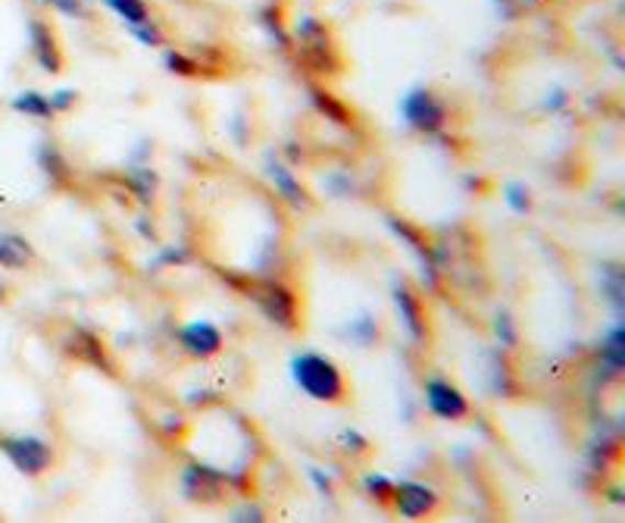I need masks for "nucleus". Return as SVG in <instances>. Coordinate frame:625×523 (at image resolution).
<instances>
[{
    "label": "nucleus",
    "instance_id": "f257e3e1",
    "mask_svg": "<svg viewBox=\"0 0 625 523\" xmlns=\"http://www.w3.org/2000/svg\"><path fill=\"white\" fill-rule=\"evenodd\" d=\"M291 379L303 396L313 401H342L347 392L335 360L320 352H303V355L291 357Z\"/></svg>",
    "mask_w": 625,
    "mask_h": 523
},
{
    "label": "nucleus",
    "instance_id": "f03ea898",
    "mask_svg": "<svg viewBox=\"0 0 625 523\" xmlns=\"http://www.w3.org/2000/svg\"><path fill=\"white\" fill-rule=\"evenodd\" d=\"M401 116L406 126H413L416 132L435 135L447 123V107L428 88H410L401 98Z\"/></svg>",
    "mask_w": 625,
    "mask_h": 523
},
{
    "label": "nucleus",
    "instance_id": "7ed1b4c3",
    "mask_svg": "<svg viewBox=\"0 0 625 523\" xmlns=\"http://www.w3.org/2000/svg\"><path fill=\"white\" fill-rule=\"evenodd\" d=\"M0 452L10 458V464L20 474H29V477H38L51 464V445L41 439V436H3L0 439Z\"/></svg>",
    "mask_w": 625,
    "mask_h": 523
},
{
    "label": "nucleus",
    "instance_id": "20e7f679",
    "mask_svg": "<svg viewBox=\"0 0 625 523\" xmlns=\"http://www.w3.org/2000/svg\"><path fill=\"white\" fill-rule=\"evenodd\" d=\"M294 38L301 44L303 60L313 64V69H335V57H328L332 54V35L316 16L303 13L294 25Z\"/></svg>",
    "mask_w": 625,
    "mask_h": 523
},
{
    "label": "nucleus",
    "instance_id": "39448f33",
    "mask_svg": "<svg viewBox=\"0 0 625 523\" xmlns=\"http://www.w3.org/2000/svg\"><path fill=\"white\" fill-rule=\"evenodd\" d=\"M425 408L438 420H460L469 414V401L464 392L442 377L425 379Z\"/></svg>",
    "mask_w": 625,
    "mask_h": 523
},
{
    "label": "nucleus",
    "instance_id": "423d86ee",
    "mask_svg": "<svg viewBox=\"0 0 625 523\" xmlns=\"http://www.w3.org/2000/svg\"><path fill=\"white\" fill-rule=\"evenodd\" d=\"M257 298H260L263 314L269 316L276 326H282V330L298 326V301H294V292L284 289L282 282H266Z\"/></svg>",
    "mask_w": 625,
    "mask_h": 523
},
{
    "label": "nucleus",
    "instance_id": "0eeeda50",
    "mask_svg": "<svg viewBox=\"0 0 625 523\" xmlns=\"http://www.w3.org/2000/svg\"><path fill=\"white\" fill-rule=\"evenodd\" d=\"M391 499H394V508H398V514L406 518V521H420L425 514H432L435 508H438V496L423 486V482H401V486H394V492H391Z\"/></svg>",
    "mask_w": 625,
    "mask_h": 523
},
{
    "label": "nucleus",
    "instance_id": "6e6552de",
    "mask_svg": "<svg viewBox=\"0 0 625 523\" xmlns=\"http://www.w3.org/2000/svg\"><path fill=\"white\" fill-rule=\"evenodd\" d=\"M179 345L188 355L210 357L222 348V333L210 320H191L179 330Z\"/></svg>",
    "mask_w": 625,
    "mask_h": 523
},
{
    "label": "nucleus",
    "instance_id": "1a4fd4ad",
    "mask_svg": "<svg viewBox=\"0 0 625 523\" xmlns=\"http://www.w3.org/2000/svg\"><path fill=\"white\" fill-rule=\"evenodd\" d=\"M388 226H391V232L404 242L410 252L416 254L423 282L428 286V289H435V286H438V264H435V254L425 248V242L420 238V232L413 230V226H406V223H401L398 216H388Z\"/></svg>",
    "mask_w": 625,
    "mask_h": 523
},
{
    "label": "nucleus",
    "instance_id": "9d476101",
    "mask_svg": "<svg viewBox=\"0 0 625 523\" xmlns=\"http://www.w3.org/2000/svg\"><path fill=\"white\" fill-rule=\"evenodd\" d=\"M29 38H32V57L38 60V66L44 73H60L63 66V54L57 47V38L51 32V25H44L41 20L29 22Z\"/></svg>",
    "mask_w": 625,
    "mask_h": 523
},
{
    "label": "nucleus",
    "instance_id": "9b49d317",
    "mask_svg": "<svg viewBox=\"0 0 625 523\" xmlns=\"http://www.w3.org/2000/svg\"><path fill=\"white\" fill-rule=\"evenodd\" d=\"M391 298H394V308H398V320H401V326H404L406 333L413 342H425V316H423V304L413 298V292L401 286V282H394L391 286Z\"/></svg>",
    "mask_w": 625,
    "mask_h": 523
},
{
    "label": "nucleus",
    "instance_id": "f8f14e48",
    "mask_svg": "<svg viewBox=\"0 0 625 523\" xmlns=\"http://www.w3.org/2000/svg\"><path fill=\"white\" fill-rule=\"evenodd\" d=\"M222 477L220 470L213 467H203V464H188L182 470V489L188 499H216L222 489Z\"/></svg>",
    "mask_w": 625,
    "mask_h": 523
},
{
    "label": "nucleus",
    "instance_id": "ddd939ff",
    "mask_svg": "<svg viewBox=\"0 0 625 523\" xmlns=\"http://www.w3.org/2000/svg\"><path fill=\"white\" fill-rule=\"evenodd\" d=\"M266 169H269V179L276 182V191L282 194L291 208H306V194H303L301 182L294 179V173L284 167L282 160L269 157V160H266Z\"/></svg>",
    "mask_w": 625,
    "mask_h": 523
},
{
    "label": "nucleus",
    "instance_id": "4468645a",
    "mask_svg": "<svg viewBox=\"0 0 625 523\" xmlns=\"http://www.w3.org/2000/svg\"><path fill=\"white\" fill-rule=\"evenodd\" d=\"M625 367V330L616 323L601 345V370L604 379H616Z\"/></svg>",
    "mask_w": 625,
    "mask_h": 523
},
{
    "label": "nucleus",
    "instance_id": "2eb2a0df",
    "mask_svg": "<svg viewBox=\"0 0 625 523\" xmlns=\"http://www.w3.org/2000/svg\"><path fill=\"white\" fill-rule=\"evenodd\" d=\"M29 260H32V245H29L22 235L0 232V267H7V270H22Z\"/></svg>",
    "mask_w": 625,
    "mask_h": 523
},
{
    "label": "nucleus",
    "instance_id": "dca6fc26",
    "mask_svg": "<svg viewBox=\"0 0 625 523\" xmlns=\"http://www.w3.org/2000/svg\"><path fill=\"white\" fill-rule=\"evenodd\" d=\"M13 110L22 113V116H35V120H51V116H54L51 98L41 94V91H20V94L13 98Z\"/></svg>",
    "mask_w": 625,
    "mask_h": 523
},
{
    "label": "nucleus",
    "instance_id": "f3484780",
    "mask_svg": "<svg viewBox=\"0 0 625 523\" xmlns=\"http://www.w3.org/2000/svg\"><path fill=\"white\" fill-rule=\"evenodd\" d=\"M125 25H142L150 20V7L144 0H103Z\"/></svg>",
    "mask_w": 625,
    "mask_h": 523
},
{
    "label": "nucleus",
    "instance_id": "a211bd4d",
    "mask_svg": "<svg viewBox=\"0 0 625 523\" xmlns=\"http://www.w3.org/2000/svg\"><path fill=\"white\" fill-rule=\"evenodd\" d=\"M488 374H491V389H494L498 396H510V392L516 389L504 355H491V360H488Z\"/></svg>",
    "mask_w": 625,
    "mask_h": 523
},
{
    "label": "nucleus",
    "instance_id": "6ab92c4d",
    "mask_svg": "<svg viewBox=\"0 0 625 523\" xmlns=\"http://www.w3.org/2000/svg\"><path fill=\"white\" fill-rule=\"evenodd\" d=\"M260 25L266 29V35L272 38V44H279V47H288V44H291V35H288V29L282 25V16H279L276 7H266V10H263Z\"/></svg>",
    "mask_w": 625,
    "mask_h": 523
},
{
    "label": "nucleus",
    "instance_id": "aec40b11",
    "mask_svg": "<svg viewBox=\"0 0 625 523\" xmlns=\"http://www.w3.org/2000/svg\"><path fill=\"white\" fill-rule=\"evenodd\" d=\"M129 186L142 201H150L157 189V176L150 173V167H129Z\"/></svg>",
    "mask_w": 625,
    "mask_h": 523
},
{
    "label": "nucleus",
    "instance_id": "412c9836",
    "mask_svg": "<svg viewBox=\"0 0 625 523\" xmlns=\"http://www.w3.org/2000/svg\"><path fill=\"white\" fill-rule=\"evenodd\" d=\"M347 335H350L357 345H372V342H376V335H379V326H376V320H372L369 314H360L350 320Z\"/></svg>",
    "mask_w": 625,
    "mask_h": 523
},
{
    "label": "nucleus",
    "instance_id": "4be33fe9",
    "mask_svg": "<svg viewBox=\"0 0 625 523\" xmlns=\"http://www.w3.org/2000/svg\"><path fill=\"white\" fill-rule=\"evenodd\" d=\"M38 164L51 179H63V176H66V164H63L60 151L51 145V142H44V145L38 147Z\"/></svg>",
    "mask_w": 625,
    "mask_h": 523
},
{
    "label": "nucleus",
    "instance_id": "5701e85b",
    "mask_svg": "<svg viewBox=\"0 0 625 523\" xmlns=\"http://www.w3.org/2000/svg\"><path fill=\"white\" fill-rule=\"evenodd\" d=\"M364 489L369 492V496H372V499L384 502V499H391V492H394V482L388 480L384 474H366Z\"/></svg>",
    "mask_w": 625,
    "mask_h": 523
},
{
    "label": "nucleus",
    "instance_id": "b1692460",
    "mask_svg": "<svg viewBox=\"0 0 625 523\" xmlns=\"http://www.w3.org/2000/svg\"><path fill=\"white\" fill-rule=\"evenodd\" d=\"M129 32L138 38L142 44H147V47H157V44H163V32L157 29V22L147 20L142 22V25H129Z\"/></svg>",
    "mask_w": 625,
    "mask_h": 523
},
{
    "label": "nucleus",
    "instance_id": "393cba45",
    "mask_svg": "<svg viewBox=\"0 0 625 523\" xmlns=\"http://www.w3.org/2000/svg\"><path fill=\"white\" fill-rule=\"evenodd\" d=\"M506 204L516 210V213H525V210L532 208V201H528V189L525 186H520V182H510L504 191Z\"/></svg>",
    "mask_w": 625,
    "mask_h": 523
},
{
    "label": "nucleus",
    "instance_id": "a878e982",
    "mask_svg": "<svg viewBox=\"0 0 625 523\" xmlns=\"http://www.w3.org/2000/svg\"><path fill=\"white\" fill-rule=\"evenodd\" d=\"M51 10H57L60 16H69V20H81L85 16V7L81 0H44Z\"/></svg>",
    "mask_w": 625,
    "mask_h": 523
},
{
    "label": "nucleus",
    "instance_id": "bb28decb",
    "mask_svg": "<svg viewBox=\"0 0 625 523\" xmlns=\"http://www.w3.org/2000/svg\"><path fill=\"white\" fill-rule=\"evenodd\" d=\"M166 66H169V73H179V76H194L198 69H194V60H188L182 54H176V51H166Z\"/></svg>",
    "mask_w": 625,
    "mask_h": 523
},
{
    "label": "nucleus",
    "instance_id": "cd10ccee",
    "mask_svg": "<svg viewBox=\"0 0 625 523\" xmlns=\"http://www.w3.org/2000/svg\"><path fill=\"white\" fill-rule=\"evenodd\" d=\"M494 330H498V338H501L504 345H516V326H513V316L498 314V320H494Z\"/></svg>",
    "mask_w": 625,
    "mask_h": 523
},
{
    "label": "nucleus",
    "instance_id": "c85d7f7f",
    "mask_svg": "<svg viewBox=\"0 0 625 523\" xmlns=\"http://www.w3.org/2000/svg\"><path fill=\"white\" fill-rule=\"evenodd\" d=\"M606 276H610V279H606L604 294L616 304V308H623V276H620V270H610Z\"/></svg>",
    "mask_w": 625,
    "mask_h": 523
},
{
    "label": "nucleus",
    "instance_id": "c756f323",
    "mask_svg": "<svg viewBox=\"0 0 625 523\" xmlns=\"http://www.w3.org/2000/svg\"><path fill=\"white\" fill-rule=\"evenodd\" d=\"M313 98H316V104H320V110H328V113H335L332 120H338V123H347V113H344L342 104H335L328 94H323L320 88H313Z\"/></svg>",
    "mask_w": 625,
    "mask_h": 523
},
{
    "label": "nucleus",
    "instance_id": "7c9ffc66",
    "mask_svg": "<svg viewBox=\"0 0 625 523\" xmlns=\"http://www.w3.org/2000/svg\"><path fill=\"white\" fill-rule=\"evenodd\" d=\"M72 104H76V91H72V88H60V91H54V94H51V107H54V113H57V110H69Z\"/></svg>",
    "mask_w": 625,
    "mask_h": 523
},
{
    "label": "nucleus",
    "instance_id": "2f4dec72",
    "mask_svg": "<svg viewBox=\"0 0 625 523\" xmlns=\"http://www.w3.org/2000/svg\"><path fill=\"white\" fill-rule=\"evenodd\" d=\"M185 257H188V254H185V248H176V245H169V248H163V254L157 257V260H154V264H157V267H160V264H179V260H185Z\"/></svg>",
    "mask_w": 625,
    "mask_h": 523
},
{
    "label": "nucleus",
    "instance_id": "473e14b6",
    "mask_svg": "<svg viewBox=\"0 0 625 523\" xmlns=\"http://www.w3.org/2000/svg\"><path fill=\"white\" fill-rule=\"evenodd\" d=\"M342 442H344V448H354V452H364L366 448V439L357 433V430H344Z\"/></svg>",
    "mask_w": 625,
    "mask_h": 523
},
{
    "label": "nucleus",
    "instance_id": "72a5a7b5",
    "mask_svg": "<svg viewBox=\"0 0 625 523\" xmlns=\"http://www.w3.org/2000/svg\"><path fill=\"white\" fill-rule=\"evenodd\" d=\"M306 474H310V480L316 482V489H320L323 496L332 492V482H328V477H323V470H320V467H306Z\"/></svg>",
    "mask_w": 625,
    "mask_h": 523
},
{
    "label": "nucleus",
    "instance_id": "f704fd0d",
    "mask_svg": "<svg viewBox=\"0 0 625 523\" xmlns=\"http://www.w3.org/2000/svg\"><path fill=\"white\" fill-rule=\"evenodd\" d=\"M328 186L335 189V194H347V191L354 189V186H350V179H344V176H338V173H332V176H328Z\"/></svg>",
    "mask_w": 625,
    "mask_h": 523
},
{
    "label": "nucleus",
    "instance_id": "c9c22d12",
    "mask_svg": "<svg viewBox=\"0 0 625 523\" xmlns=\"http://www.w3.org/2000/svg\"><path fill=\"white\" fill-rule=\"evenodd\" d=\"M232 521H263V511L260 508H242L232 514Z\"/></svg>",
    "mask_w": 625,
    "mask_h": 523
},
{
    "label": "nucleus",
    "instance_id": "e433bc0d",
    "mask_svg": "<svg viewBox=\"0 0 625 523\" xmlns=\"http://www.w3.org/2000/svg\"><path fill=\"white\" fill-rule=\"evenodd\" d=\"M554 91H557L554 98L547 94V101H545L547 110H557V107H563V104H566V91H563V88H554Z\"/></svg>",
    "mask_w": 625,
    "mask_h": 523
},
{
    "label": "nucleus",
    "instance_id": "4c0bfd02",
    "mask_svg": "<svg viewBox=\"0 0 625 523\" xmlns=\"http://www.w3.org/2000/svg\"><path fill=\"white\" fill-rule=\"evenodd\" d=\"M0 294H3V286H0Z\"/></svg>",
    "mask_w": 625,
    "mask_h": 523
}]
</instances>
